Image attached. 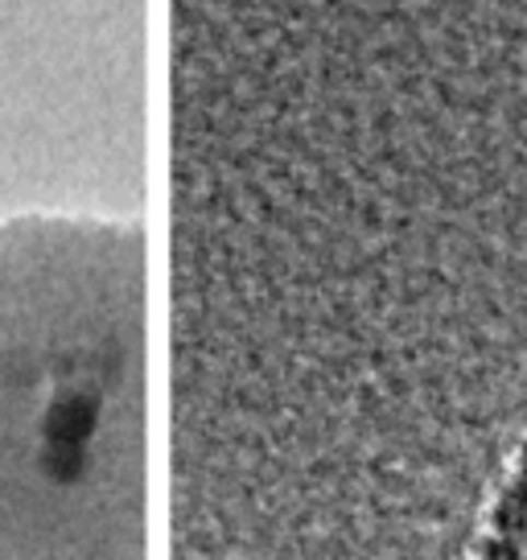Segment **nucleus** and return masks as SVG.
<instances>
[{"instance_id": "nucleus-1", "label": "nucleus", "mask_w": 527, "mask_h": 560, "mask_svg": "<svg viewBox=\"0 0 527 560\" xmlns=\"http://www.w3.org/2000/svg\"><path fill=\"white\" fill-rule=\"evenodd\" d=\"M0 560H144V235L0 223Z\"/></svg>"}, {"instance_id": "nucleus-2", "label": "nucleus", "mask_w": 527, "mask_h": 560, "mask_svg": "<svg viewBox=\"0 0 527 560\" xmlns=\"http://www.w3.org/2000/svg\"><path fill=\"white\" fill-rule=\"evenodd\" d=\"M475 560H527V433L515 441L478 515Z\"/></svg>"}]
</instances>
